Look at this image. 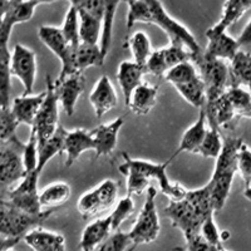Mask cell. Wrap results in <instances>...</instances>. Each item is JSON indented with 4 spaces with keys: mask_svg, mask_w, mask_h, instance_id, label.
I'll return each mask as SVG.
<instances>
[{
    "mask_svg": "<svg viewBox=\"0 0 251 251\" xmlns=\"http://www.w3.org/2000/svg\"><path fill=\"white\" fill-rule=\"evenodd\" d=\"M248 89H249V92H250V94H251V87H249Z\"/></svg>",
    "mask_w": 251,
    "mask_h": 251,
    "instance_id": "obj_51",
    "label": "cell"
},
{
    "mask_svg": "<svg viewBox=\"0 0 251 251\" xmlns=\"http://www.w3.org/2000/svg\"><path fill=\"white\" fill-rule=\"evenodd\" d=\"M24 143L19 140L0 147V199L12 191L13 186L18 185L25 176L22 160Z\"/></svg>",
    "mask_w": 251,
    "mask_h": 251,
    "instance_id": "obj_8",
    "label": "cell"
},
{
    "mask_svg": "<svg viewBox=\"0 0 251 251\" xmlns=\"http://www.w3.org/2000/svg\"><path fill=\"white\" fill-rule=\"evenodd\" d=\"M10 4H12V0L8 1V0H0V28L3 25L4 18H5L6 13H8L9 8H10Z\"/></svg>",
    "mask_w": 251,
    "mask_h": 251,
    "instance_id": "obj_50",
    "label": "cell"
},
{
    "mask_svg": "<svg viewBox=\"0 0 251 251\" xmlns=\"http://www.w3.org/2000/svg\"><path fill=\"white\" fill-rule=\"evenodd\" d=\"M51 216L50 210L40 215H29L14 207L4 197L0 199V236L6 239H20Z\"/></svg>",
    "mask_w": 251,
    "mask_h": 251,
    "instance_id": "obj_5",
    "label": "cell"
},
{
    "mask_svg": "<svg viewBox=\"0 0 251 251\" xmlns=\"http://www.w3.org/2000/svg\"><path fill=\"white\" fill-rule=\"evenodd\" d=\"M176 91L178 92L181 97L190 103L195 108L202 109L206 106V92H205V84H203L202 78L199 77L194 78V79L188 80V82L175 86Z\"/></svg>",
    "mask_w": 251,
    "mask_h": 251,
    "instance_id": "obj_35",
    "label": "cell"
},
{
    "mask_svg": "<svg viewBox=\"0 0 251 251\" xmlns=\"http://www.w3.org/2000/svg\"><path fill=\"white\" fill-rule=\"evenodd\" d=\"M191 53L182 46L169 44L167 47L152 51L151 57L146 64V71L156 77H165L166 73L174 67L188 60L191 62Z\"/></svg>",
    "mask_w": 251,
    "mask_h": 251,
    "instance_id": "obj_15",
    "label": "cell"
},
{
    "mask_svg": "<svg viewBox=\"0 0 251 251\" xmlns=\"http://www.w3.org/2000/svg\"><path fill=\"white\" fill-rule=\"evenodd\" d=\"M147 73L145 67L138 66L133 60H125L120 64L117 71V82L123 94L125 104L128 106L132 94L141 83H143V75Z\"/></svg>",
    "mask_w": 251,
    "mask_h": 251,
    "instance_id": "obj_21",
    "label": "cell"
},
{
    "mask_svg": "<svg viewBox=\"0 0 251 251\" xmlns=\"http://www.w3.org/2000/svg\"><path fill=\"white\" fill-rule=\"evenodd\" d=\"M54 91L58 96L60 106L67 116H73L78 100L86 89V78L80 72H75L67 75H58L53 80Z\"/></svg>",
    "mask_w": 251,
    "mask_h": 251,
    "instance_id": "obj_16",
    "label": "cell"
},
{
    "mask_svg": "<svg viewBox=\"0 0 251 251\" xmlns=\"http://www.w3.org/2000/svg\"><path fill=\"white\" fill-rule=\"evenodd\" d=\"M67 129L59 126L54 136L46 141H38V153H39V162H38V171L42 174L47 163L57 154L64 152V138H66Z\"/></svg>",
    "mask_w": 251,
    "mask_h": 251,
    "instance_id": "obj_30",
    "label": "cell"
},
{
    "mask_svg": "<svg viewBox=\"0 0 251 251\" xmlns=\"http://www.w3.org/2000/svg\"><path fill=\"white\" fill-rule=\"evenodd\" d=\"M6 251H13V249H10V250H6Z\"/></svg>",
    "mask_w": 251,
    "mask_h": 251,
    "instance_id": "obj_53",
    "label": "cell"
},
{
    "mask_svg": "<svg viewBox=\"0 0 251 251\" xmlns=\"http://www.w3.org/2000/svg\"><path fill=\"white\" fill-rule=\"evenodd\" d=\"M12 77H17L24 87L23 96H31L37 79V54L33 49L17 43L10 58Z\"/></svg>",
    "mask_w": 251,
    "mask_h": 251,
    "instance_id": "obj_13",
    "label": "cell"
},
{
    "mask_svg": "<svg viewBox=\"0 0 251 251\" xmlns=\"http://www.w3.org/2000/svg\"><path fill=\"white\" fill-rule=\"evenodd\" d=\"M12 51L9 40L0 39V109L10 108L12 94V72H10Z\"/></svg>",
    "mask_w": 251,
    "mask_h": 251,
    "instance_id": "obj_27",
    "label": "cell"
},
{
    "mask_svg": "<svg viewBox=\"0 0 251 251\" xmlns=\"http://www.w3.org/2000/svg\"><path fill=\"white\" fill-rule=\"evenodd\" d=\"M38 37L42 40V43L59 58L62 63L59 75H67L75 73V49L71 47L63 35L62 30L58 26L42 25L38 29Z\"/></svg>",
    "mask_w": 251,
    "mask_h": 251,
    "instance_id": "obj_14",
    "label": "cell"
},
{
    "mask_svg": "<svg viewBox=\"0 0 251 251\" xmlns=\"http://www.w3.org/2000/svg\"><path fill=\"white\" fill-rule=\"evenodd\" d=\"M89 102L93 107L97 118H102L111 109L117 107V92H116V88L107 75H102L97 80L96 86L89 94Z\"/></svg>",
    "mask_w": 251,
    "mask_h": 251,
    "instance_id": "obj_18",
    "label": "cell"
},
{
    "mask_svg": "<svg viewBox=\"0 0 251 251\" xmlns=\"http://www.w3.org/2000/svg\"><path fill=\"white\" fill-rule=\"evenodd\" d=\"M214 214L208 183L196 190H188L182 200L170 201L163 210V215L171 221L172 227L178 228L185 239L200 234L203 223Z\"/></svg>",
    "mask_w": 251,
    "mask_h": 251,
    "instance_id": "obj_3",
    "label": "cell"
},
{
    "mask_svg": "<svg viewBox=\"0 0 251 251\" xmlns=\"http://www.w3.org/2000/svg\"><path fill=\"white\" fill-rule=\"evenodd\" d=\"M123 123H125L123 118L118 117L111 122L103 123L96 128L91 129L96 157L108 156L116 150L118 143V134H120Z\"/></svg>",
    "mask_w": 251,
    "mask_h": 251,
    "instance_id": "obj_17",
    "label": "cell"
},
{
    "mask_svg": "<svg viewBox=\"0 0 251 251\" xmlns=\"http://www.w3.org/2000/svg\"><path fill=\"white\" fill-rule=\"evenodd\" d=\"M121 5L120 1H104V15H103L102 33H100V48L102 51L103 59L106 60L112 46L113 38V24L114 17L117 13V8Z\"/></svg>",
    "mask_w": 251,
    "mask_h": 251,
    "instance_id": "obj_36",
    "label": "cell"
},
{
    "mask_svg": "<svg viewBox=\"0 0 251 251\" xmlns=\"http://www.w3.org/2000/svg\"><path fill=\"white\" fill-rule=\"evenodd\" d=\"M186 250L187 251H221L224 248H216V246L208 244L201 234L192 235L186 237Z\"/></svg>",
    "mask_w": 251,
    "mask_h": 251,
    "instance_id": "obj_47",
    "label": "cell"
},
{
    "mask_svg": "<svg viewBox=\"0 0 251 251\" xmlns=\"http://www.w3.org/2000/svg\"><path fill=\"white\" fill-rule=\"evenodd\" d=\"M157 98L158 87L149 82H143L133 92L127 107L137 116H147L156 106Z\"/></svg>",
    "mask_w": 251,
    "mask_h": 251,
    "instance_id": "obj_28",
    "label": "cell"
},
{
    "mask_svg": "<svg viewBox=\"0 0 251 251\" xmlns=\"http://www.w3.org/2000/svg\"><path fill=\"white\" fill-rule=\"evenodd\" d=\"M206 121H207L206 112L205 108H202L199 112V118H197L196 122L190 126L187 131L183 133L182 138L180 141V145H178V149H177L176 153L171 158L176 157L178 153H182V152L196 154L197 150L201 146V143L203 142V138H205L206 132H207Z\"/></svg>",
    "mask_w": 251,
    "mask_h": 251,
    "instance_id": "obj_26",
    "label": "cell"
},
{
    "mask_svg": "<svg viewBox=\"0 0 251 251\" xmlns=\"http://www.w3.org/2000/svg\"><path fill=\"white\" fill-rule=\"evenodd\" d=\"M112 232L111 216L93 220L84 227L80 237L79 249L82 251H96L109 237Z\"/></svg>",
    "mask_w": 251,
    "mask_h": 251,
    "instance_id": "obj_23",
    "label": "cell"
},
{
    "mask_svg": "<svg viewBox=\"0 0 251 251\" xmlns=\"http://www.w3.org/2000/svg\"><path fill=\"white\" fill-rule=\"evenodd\" d=\"M43 1H18L12 0L10 8L4 18L3 25L0 28V33L5 37L10 38L12 31L15 25L22 23H26L33 18L38 6L44 5Z\"/></svg>",
    "mask_w": 251,
    "mask_h": 251,
    "instance_id": "obj_22",
    "label": "cell"
},
{
    "mask_svg": "<svg viewBox=\"0 0 251 251\" xmlns=\"http://www.w3.org/2000/svg\"><path fill=\"white\" fill-rule=\"evenodd\" d=\"M33 251H66V237L59 232L37 227L23 237Z\"/></svg>",
    "mask_w": 251,
    "mask_h": 251,
    "instance_id": "obj_24",
    "label": "cell"
},
{
    "mask_svg": "<svg viewBox=\"0 0 251 251\" xmlns=\"http://www.w3.org/2000/svg\"><path fill=\"white\" fill-rule=\"evenodd\" d=\"M157 190L150 186L146 191V200L138 214L136 223L128 231L129 239L133 246L147 245L156 241L161 231L160 216L156 207Z\"/></svg>",
    "mask_w": 251,
    "mask_h": 251,
    "instance_id": "obj_7",
    "label": "cell"
},
{
    "mask_svg": "<svg viewBox=\"0 0 251 251\" xmlns=\"http://www.w3.org/2000/svg\"><path fill=\"white\" fill-rule=\"evenodd\" d=\"M22 160H23L25 175L30 172L38 171V162H39V153H38V137L37 133L31 128L29 138L24 143L23 151H22Z\"/></svg>",
    "mask_w": 251,
    "mask_h": 251,
    "instance_id": "obj_42",
    "label": "cell"
},
{
    "mask_svg": "<svg viewBox=\"0 0 251 251\" xmlns=\"http://www.w3.org/2000/svg\"><path fill=\"white\" fill-rule=\"evenodd\" d=\"M103 63H104V59L102 57L100 46L80 43V46L75 50V67L77 72L83 73L91 67L103 66Z\"/></svg>",
    "mask_w": 251,
    "mask_h": 251,
    "instance_id": "obj_37",
    "label": "cell"
},
{
    "mask_svg": "<svg viewBox=\"0 0 251 251\" xmlns=\"http://www.w3.org/2000/svg\"><path fill=\"white\" fill-rule=\"evenodd\" d=\"M63 35L66 40L71 44L73 49L77 50L80 46V35H79V17H78V9L75 1L68 4V10L64 17V23L60 26Z\"/></svg>",
    "mask_w": 251,
    "mask_h": 251,
    "instance_id": "obj_38",
    "label": "cell"
},
{
    "mask_svg": "<svg viewBox=\"0 0 251 251\" xmlns=\"http://www.w3.org/2000/svg\"><path fill=\"white\" fill-rule=\"evenodd\" d=\"M221 251H228V250H226V249H225V248H224V249H223V250H221Z\"/></svg>",
    "mask_w": 251,
    "mask_h": 251,
    "instance_id": "obj_52",
    "label": "cell"
},
{
    "mask_svg": "<svg viewBox=\"0 0 251 251\" xmlns=\"http://www.w3.org/2000/svg\"><path fill=\"white\" fill-rule=\"evenodd\" d=\"M123 162L118 166V171L127 178V196L142 195L149 190L152 180L160 185V190L170 201H180L187 195V188L178 182H171L166 169L170 160L163 163H154L147 160L132 158L128 153H122Z\"/></svg>",
    "mask_w": 251,
    "mask_h": 251,
    "instance_id": "obj_2",
    "label": "cell"
},
{
    "mask_svg": "<svg viewBox=\"0 0 251 251\" xmlns=\"http://www.w3.org/2000/svg\"><path fill=\"white\" fill-rule=\"evenodd\" d=\"M225 96L237 120L251 118V94L249 89L231 84L225 91Z\"/></svg>",
    "mask_w": 251,
    "mask_h": 251,
    "instance_id": "obj_34",
    "label": "cell"
},
{
    "mask_svg": "<svg viewBox=\"0 0 251 251\" xmlns=\"http://www.w3.org/2000/svg\"><path fill=\"white\" fill-rule=\"evenodd\" d=\"M39 171L30 172L24 176V178L9 191L4 199L8 200L14 207L19 208L22 211L26 212L29 215H40L46 210L42 208L39 201Z\"/></svg>",
    "mask_w": 251,
    "mask_h": 251,
    "instance_id": "obj_12",
    "label": "cell"
},
{
    "mask_svg": "<svg viewBox=\"0 0 251 251\" xmlns=\"http://www.w3.org/2000/svg\"><path fill=\"white\" fill-rule=\"evenodd\" d=\"M72 188L67 182H53L40 190L39 201L43 210L62 206L71 199Z\"/></svg>",
    "mask_w": 251,
    "mask_h": 251,
    "instance_id": "obj_31",
    "label": "cell"
},
{
    "mask_svg": "<svg viewBox=\"0 0 251 251\" xmlns=\"http://www.w3.org/2000/svg\"><path fill=\"white\" fill-rule=\"evenodd\" d=\"M128 232H123L121 230L114 231L109 235L108 239L97 248L96 251H126L131 245Z\"/></svg>",
    "mask_w": 251,
    "mask_h": 251,
    "instance_id": "obj_45",
    "label": "cell"
},
{
    "mask_svg": "<svg viewBox=\"0 0 251 251\" xmlns=\"http://www.w3.org/2000/svg\"><path fill=\"white\" fill-rule=\"evenodd\" d=\"M230 77L231 84L241 87H251V54L249 51L239 50L230 60Z\"/></svg>",
    "mask_w": 251,
    "mask_h": 251,
    "instance_id": "obj_33",
    "label": "cell"
},
{
    "mask_svg": "<svg viewBox=\"0 0 251 251\" xmlns=\"http://www.w3.org/2000/svg\"><path fill=\"white\" fill-rule=\"evenodd\" d=\"M128 12H127V38L131 35L133 26L137 23L154 24L162 29L169 37L170 44L182 46L187 49L192 55V60L202 54L203 49L197 43L196 38L192 34L187 26L174 19L169 13L166 12L165 6L156 0H143L137 1L132 0L127 1ZM126 38V39H127Z\"/></svg>",
    "mask_w": 251,
    "mask_h": 251,
    "instance_id": "obj_1",
    "label": "cell"
},
{
    "mask_svg": "<svg viewBox=\"0 0 251 251\" xmlns=\"http://www.w3.org/2000/svg\"><path fill=\"white\" fill-rule=\"evenodd\" d=\"M125 47L129 48V50H131L133 62L146 68V64L149 62L152 51H153L152 50L151 39L147 35V33L142 30L134 31L133 34H131L126 39Z\"/></svg>",
    "mask_w": 251,
    "mask_h": 251,
    "instance_id": "obj_32",
    "label": "cell"
},
{
    "mask_svg": "<svg viewBox=\"0 0 251 251\" xmlns=\"http://www.w3.org/2000/svg\"><path fill=\"white\" fill-rule=\"evenodd\" d=\"M237 172L245 182V187L251 186V147L245 142H241L237 150Z\"/></svg>",
    "mask_w": 251,
    "mask_h": 251,
    "instance_id": "obj_44",
    "label": "cell"
},
{
    "mask_svg": "<svg viewBox=\"0 0 251 251\" xmlns=\"http://www.w3.org/2000/svg\"><path fill=\"white\" fill-rule=\"evenodd\" d=\"M117 182L107 178L78 199L77 210L83 219H91L117 203Z\"/></svg>",
    "mask_w": 251,
    "mask_h": 251,
    "instance_id": "obj_9",
    "label": "cell"
},
{
    "mask_svg": "<svg viewBox=\"0 0 251 251\" xmlns=\"http://www.w3.org/2000/svg\"><path fill=\"white\" fill-rule=\"evenodd\" d=\"M20 239H6V237L0 236V251H6L18 245Z\"/></svg>",
    "mask_w": 251,
    "mask_h": 251,
    "instance_id": "obj_49",
    "label": "cell"
},
{
    "mask_svg": "<svg viewBox=\"0 0 251 251\" xmlns=\"http://www.w3.org/2000/svg\"><path fill=\"white\" fill-rule=\"evenodd\" d=\"M249 9H251V1L249 0H230L225 1L223 5V14L220 17L219 22L214 24L207 30L212 33H226L228 28L234 25L244 17Z\"/></svg>",
    "mask_w": 251,
    "mask_h": 251,
    "instance_id": "obj_29",
    "label": "cell"
},
{
    "mask_svg": "<svg viewBox=\"0 0 251 251\" xmlns=\"http://www.w3.org/2000/svg\"><path fill=\"white\" fill-rule=\"evenodd\" d=\"M59 100L54 91L53 79L47 75L46 98L40 107L31 128L37 133L38 141H46L54 136L59 128Z\"/></svg>",
    "mask_w": 251,
    "mask_h": 251,
    "instance_id": "obj_11",
    "label": "cell"
},
{
    "mask_svg": "<svg viewBox=\"0 0 251 251\" xmlns=\"http://www.w3.org/2000/svg\"><path fill=\"white\" fill-rule=\"evenodd\" d=\"M79 17L80 43L100 46L102 33L104 1L89 0V1H75Z\"/></svg>",
    "mask_w": 251,
    "mask_h": 251,
    "instance_id": "obj_10",
    "label": "cell"
},
{
    "mask_svg": "<svg viewBox=\"0 0 251 251\" xmlns=\"http://www.w3.org/2000/svg\"><path fill=\"white\" fill-rule=\"evenodd\" d=\"M134 214V202L131 196L122 197L120 201H117L114 210L112 211L111 223H112V231H118L126 220L129 219Z\"/></svg>",
    "mask_w": 251,
    "mask_h": 251,
    "instance_id": "obj_43",
    "label": "cell"
},
{
    "mask_svg": "<svg viewBox=\"0 0 251 251\" xmlns=\"http://www.w3.org/2000/svg\"><path fill=\"white\" fill-rule=\"evenodd\" d=\"M200 234L208 244H211V245L216 246V248H224V243L223 240H221V231H220L216 223H215L214 215L208 217L203 223Z\"/></svg>",
    "mask_w": 251,
    "mask_h": 251,
    "instance_id": "obj_46",
    "label": "cell"
},
{
    "mask_svg": "<svg viewBox=\"0 0 251 251\" xmlns=\"http://www.w3.org/2000/svg\"><path fill=\"white\" fill-rule=\"evenodd\" d=\"M237 43L240 47L251 46V19L249 20V23L246 24L243 31L240 33L239 38H237Z\"/></svg>",
    "mask_w": 251,
    "mask_h": 251,
    "instance_id": "obj_48",
    "label": "cell"
},
{
    "mask_svg": "<svg viewBox=\"0 0 251 251\" xmlns=\"http://www.w3.org/2000/svg\"><path fill=\"white\" fill-rule=\"evenodd\" d=\"M87 151H94V142L91 131L83 128L67 131L66 138H64V153L67 156V167L73 165Z\"/></svg>",
    "mask_w": 251,
    "mask_h": 251,
    "instance_id": "obj_20",
    "label": "cell"
},
{
    "mask_svg": "<svg viewBox=\"0 0 251 251\" xmlns=\"http://www.w3.org/2000/svg\"><path fill=\"white\" fill-rule=\"evenodd\" d=\"M200 73L197 71V68L195 67V64L192 62H183L180 63L178 66L174 67L171 71H169L165 75V79L172 84V86H178V84H182V83L188 82V80L194 79V78L199 77Z\"/></svg>",
    "mask_w": 251,
    "mask_h": 251,
    "instance_id": "obj_40",
    "label": "cell"
},
{
    "mask_svg": "<svg viewBox=\"0 0 251 251\" xmlns=\"http://www.w3.org/2000/svg\"><path fill=\"white\" fill-rule=\"evenodd\" d=\"M206 38H207V46L203 51L216 59L225 60V62L231 60L240 50L237 39L228 35L227 33H212L206 30Z\"/></svg>",
    "mask_w": 251,
    "mask_h": 251,
    "instance_id": "obj_25",
    "label": "cell"
},
{
    "mask_svg": "<svg viewBox=\"0 0 251 251\" xmlns=\"http://www.w3.org/2000/svg\"><path fill=\"white\" fill-rule=\"evenodd\" d=\"M44 98H46V91L39 94H31V96L22 94L19 97L14 98L10 109L18 123L26 125L31 128L38 116V112L43 104Z\"/></svg>",
    "mask_w": 251,
    "mask_h": 251,
    "instance_id": "obj_19",
    "label": "cell"
},
{
    "mask_svg": "<svg viewBox=\"0 0 251 251\" xmlns=\"http://www.w3.org/2000/svg\"><path fill=\"white\" fill-rule=\"evenodd\" d=\"M192 63L200 73V77L202 78L205 84L206 106H211L227 89L226 84L230 77V69L225 60L210 57L205 51L195 58Z\"/></svg>",
    "mask_w": 251,
    "mask_h": 251,
    "instance_id": "obj_6",
    "label": "cell"
},
{
    "mask_svg": "<svg viewBox=\"0 0 251 251\" xmlns=\"http://www.w3.org/2000/svg\"><path fill=\"white\" fill-rule=\"evenodd\" d=\"M224 147V137L217 127L215 126H208L206 136L203 138V142L197 150L196 154L203 157V158H212L217 160Z\"/></svg>",
    "mask_w": 251,
    "mask_h": 251,
    "instance_id": "obj_39",
    "label": "cell"
},
{
    "mask_svg": "<svg viewBox=\"0 0 251 251\" xmlns=\"http://www.w3.org/2000/svg\"><path fill=\"white\" fill-rule=\"evenodd\" d=\"M243 141V138L224 137L223 151L217 157L211 180L207 182L215 212L223 210L230 196L234 177L237 174V150Z\"/></svg>",
    "mask_w": 251,
    "mask_h": 251,
    "instance_id": "obj_4",
    "label": "cell"
},
{
    "mask_svg": "<svg viewBox=\"0 0 251 251\" xmlns=\"http://www.w3.org/2000/svg\"><path fill=\"white\" fill-rule=\"evenodd\" d=\"M18 126L12 109H0V147L17 140Z\"/></svg>",
    "mask_w": 251,
    "mask_h": 251,
    "instance_id": "obj_41",
    "label": "cell"
}]
</instances>
